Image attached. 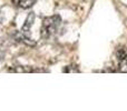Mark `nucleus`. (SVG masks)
Wrapping results in <instances>:
<instances>
[{
	"mask_svg": "<svg viewBox=\"0 0 127 111\" xmlns=\"http://www.w3.org/2000/svg\"><path fill=\"white\" fill-rule=\"evenodd\" d=\"M60 23H62V19L59 16H51V17L45 18L41 27V37L49 38L53 35H55Z\"/></svg>",
	"mask_w": 127,
	"mask_h": 111,
	"instance_id": "obj_1",
	"label": "nucleus"
},
{
	"mask_svg": "<svg viewBox=\"0 0 127 111\" xmlns=\"http://www.w3.org/2000/svg\"><path fill=\"white\" fill-rule=\"evenodd\" d=\"M119 71L127 72V48H119L116 51Z\"/></svg>",
	"mask_w": 127,
	"mask_h": 111,
	"instance_id": "obj_2",
	"label": "nucleus"
},
{
	"mask_svg": "<svg viewBox=\"0 0 127 111\" xmlns=\"http://www.w3.org/2000/svg\"><path fill=\"white\" fill-rule=\"evenodd\" d=\"M33 20H35V13L30 12L21 28V36L25 40H29V32H30V28L33 23Z\"/></svg>",
	"mask_w": 127,
	"mask_h": 111,
	"instance_id": "obj_3",
	"label": "nucleus"
},
{
	"mask_svg": "<svg viewBox=\"0 0 127 111\" xmlns=\"http://www.w3.org/2000/svg\"><path fill=\"white\" fill-rule=\"evenodd\" d=\"M37 0H12V2L16 4L17 7L21 9H28L30 7H32L36 3Z\"/></svg>",
	"mask_w": 127,
	"mask_h": 111,
	"instance_id": "obj_4",
	"label": "nucleus"
}]
</instances>
